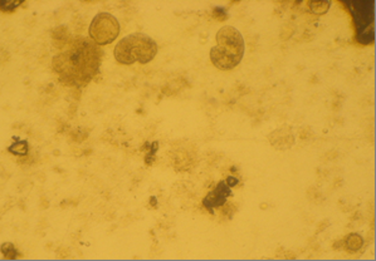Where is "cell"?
<instances>
[{
	"mask_svg": "<svg viewBox=\"0 0 376 261\" xmlns=\"http://www.w3.org/2000/svg\"><path fill=\"white\" fill-rule=\"evenodd\" d=\"M2 252H3L4 259L14 260L18 257L17 249H15V247L13 246V244H10V242H7V244L2 245Z\"/></svg>",
	"mask_w": 376,
	"mask_h": 261,
	"instance_id": "obj_12",
	"label": "cell"
},
{
	"mask_svg": "<svg viewBox=\"0 0 376 261\" xmlns=\"http://www.w3.org/2000/svg\"><path fill=\"white\" fill-rule=\"evenodd\" d=\"M230 194H232V191H230V187L228 186L227 182L220 181L217 187L205 196V199L203 200V205L207 210L213 211V209H215V207H222L227 202V197Z\"/></svg>",
	"mask_w": 376,
	"mask_h": 261,
	"instance_id": "obj_6",
	"label": "cell"
},
{
	"mask_svg": "<svg viewBox=\"0 0 376 261\" xmlns=\"http://www.w3.org/2000/svg\"><path fill=\"white\" fill-rule=\"evenodd\" d=\"M90 38L97 45L111 44L120 34V23L108 13H98L90 25Z\"/></svg>",
	"mask_w": 376,
	"mask_h": 261,
	"instance_id": "obj_5",
	"label": "cell"
},
{
	"mask_svg": "<svg viewBox=\"0 0 376 261\" xmlns=\"http://www.w3.org/2000/svg\"><path fill=\"white\" fill-rule=\"evenodd\" d=\"M351 14L356 28L357 42L369 44L374 40V3H350Z\"/></svg>",
	"mask_w": 376,
	"mask_h": 261,
	"instance_id": "obj_4",
	"label": "cell"
},
{
	"mask_svg": "<svg viewBox=\"0 0 376 261\" xmlns=\"http://www.w3.org/2000/svg\"><path fill=\"white\" fill-rule=\"evenodd\" d=\"M157 54V44L152 38L142 33H134L116 44L113 55L120 64L130 65L139 62L146 64Z\"/></svg>",
	"mask_w": 376,
	"mask_h": 261,
	"instance_id": "obj_3",
	"label": "cell"
},
{
	"mask_svg": "<svg viewBox=\"0 0 376 261\" xmlns=\"http://www.w3.org/2000/svg\"><path fill=\"white\" fill-rule=\"evenodd\" d=\"M53 42H54L55 47H58V49H65L68 45V43L71 42L70 34H68V30L66 27H59L57 29H54L52 34Z\"/></svg>",
	"mask_w": 376,
	"mask_h": 261,
	"instance_id": "obj_9",
	"label": "cell"
},
{
	"mask_svg": "<svg viewBox=\"0 0 376 261\" xmlns=\"http://www.w3.org/2000/svg\"><path fill=\"white\" fill-rule=\"evenodd\" d=\"M344 247L349 252H357L361 250L362 245H364V239L362 236H360L359 234L356 232H352V234H349L344 240Z\"/></svg>",
	"mask_w": 376,
	"mask_h": 261,
	"instance_id": "obj_8",
	"label": "cell"
},
{
	"mask_svg": "<svg viewBox=\"0 0 376 261\" xmlns=\"http://www.w3.org/2000/svg\"><path fill=\"white\" fill-rule=\"evenodd\" d=\"M225 182H227L228 186H229V187H234V186H237L238 184H239V180L235 179V177L230 176V177H228V180Z\"/></svg>",
	"mask_w": 376,
	"mask_h": 261,
	"instance_id": "obj_15",
	"label": "cell"
},
{
	"mask_svg": "<svg viewBox=\"0 0 376 261\" xmlns=\"http://www.w3.org/2000/svg\"><path fill=\"white\" fill-rule=\"evenodd\" d=\"M214 18H217V19H219L220 22H223V20L227 19V13H225V10L223 9V8H215Z\"/></svg>",
	"mask_w": 376,
	"mask_h": 261,
	"instance_id": "obj_14",
	"label": "cell"
},
{
	"mask_svg": "<svg viewBox=\"0 0 376 261\" xmlns=\"http://www.w3.org/2000/svg\"><path fill=\"white\" fill-rule=\"evenodd\" d=\"M308 7L311 8V12L314 13V14L322 15V14H326L327 10H329L330 7H331V3L330 2H309Z\"/></svg>",
	"mask_w": 376,
	"mask_h": 261,
	"instance_id": "obj_10",
	"label": "cell"
},
{
	"mask_svg": "<svg viewBox=\"0 0 376 261\" xmlns=\"http://www.w3.org/2000/svg\"><path fill=\"white\" fill-rule=\"evenodd\" d=\"M269 141L278 149H287L292 147L294 143V137L291 132V127H282L276 130L269 136Z\"/></svg>",
	"mask_w": 376,
	"mask_h": 261,
	"instance_id": "obj_7",
	"label": "cell"
},
{
	"mask_svg": "<svg viewBox=\"0 0 376 261\" xmlns=\"http://www.w3.org/2000/svg\"><path fill=\"white\" fill-rule=\"evenodd\" d=\"M20 2H5L2 4V10L3 12H13L15 10V8L19 7Z\"/></svg>",
	"mask_w": 376,
	"mask_h": 261,
	"instance_id": "obj_13",
	"label": "cell"
},
{
	"mask_svg": "<svg viewBox=\"0 0 376 261\" xmlns=\"http://www.w3.org/2000/svg\"><path fill=\"white\" fill-rule=\"evenodd\" d=\"M217 44L210 50V60L220 70H232L237 67L244 55V39L239 30L225 25L215 35Z\"/></svg>",
	"mask_w": 376,
	"mask_h": 261,
	"instance_id": "obj_2",
	"label": "cell"
},
{
	"mask_svg": "<svg viewBox=\"0 0 376 261\" xmlns=\"http://www.w3.org/2000/svg\"><path fill=\"white\" fill-rule=\"evenodd\" d=\"M9 151L12 152V153L18 154V156H23V154H25L28 152V143H27V141H18V142H15L14 144H12V146L9 147Z\"/></svg>",
	"mask_w": 376,
	"mask_h": 261,
	"instance_id": "obj_11",
	"label": "cell"
},
{
	"mask_svg": "<svg viewBox=\"0 0 376 261\" xmlns=\"http://www.w3.org/2000/svg\"><path fill=\"white\" fill-rule=\"evenodd\" d=\"M53 58V69L62 83L82 87L91 82L101 64L102 52L93 40L78 37Z\"/></svg>",
	"mask_w": 376,
	"mask_h": 261,
	"instance_id": "obj_1",
	"label": "cell"
}]
</instances>
